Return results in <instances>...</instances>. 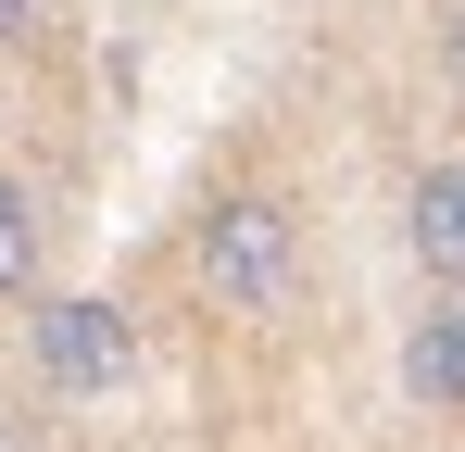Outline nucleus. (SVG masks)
Listing matches in <instances>:
<instances>
[{"label": "nucleus", "instance_id": "423d86ee", "mask_svg": "<svg viewBox=\"0 0 465 452\" xmlns=\"http://www.w3.org/2000/svg\"><path fill=\"white\" fill-rule=\"evenodd\" d=\"M38 25H51V0H0V51H13V38H38Z\"/></svg>", "mask_w": 465, "mask_h": 452}, {"label": "nucleus", "instance_id": "f03ea898", "mask_svg": "<svg viewBox=\"0 0 465 452\" xmlns=\"http://www.w3.org/2000/svg\"><path fill=\"white\" fill-rule=\"evenodd\" d=\"M25 352H38V377H51L64 402H101V389L139 377V327H126L114 301H38V314H25Z\"/></svg>", "mask_w": 465, "mask_h": 452}, {"label": "nucleus", "instance_id": "7ed1b4c3", "mask_svg": "<svg viewBox=\"0 0 465 452\" xmlns=\"http://www.w3.org/2000/svg\"><path fill=\"white\" fill-rule=\"evenodd\" d=\"M402 251L465 301V163H428V176L402 189Z\"/></svg>", "mask_w": 465, "mask_h": 452}, {"label": "nucleus", "instance_id": "f257e3e1", "mask_svg": "<svg viewBox=\"0 0 465 452\" xmlns=\"http://www.w3.org/2000/svg\"><path fill=\"white\" fill-rule=\"evenodd\" d=\"M189 277L227 301V314H290L302 301V226H290V201H264V189L214 201L202 239H189Z\"/></svg>", "mask_w": 465, "mask_h": 452}, {"label": "nucleus", "instance_id": "20e7f679", "mask_svg": "<svg viewBox=\"0 0 465 452\" xmlns=\"http://www.w3.org/2000/svg\"><path fill=\"white\" fill-rule=\"evenodd\" d=\"M402 389H415L428 415H465V301L415 314V339H402Z\"/></svg>", "mask_w": 465, "mask_h": 452}, {"label": "nucleus", "instance_id": "39448f33", "mask_svg": "<svg viewBox=\"0 0 465 452\" xmlns=\"http://www.w3.org/2000/svg\"><path fill=\"white\" fill-rule=\"evenodd\" d=\"M38 290V189L25 176H0V301Z\"/></svg>", "mask_w": 465, "mask_h": 452}, {"label": "nucleus", "instance_id": "0eeeda50", "mask_svg": "<svg viewBox=\"0 0 465 452\" xmlns=\"http://www.w3.org/2000/svg\"><path fill=\"white\" fill-rule=\"evenodd\" d=\"M440 75H453V88H465V0H453V13H440Z\"/></svg>", "mask_w": 465, "mask_h": 452}]
</instances>
